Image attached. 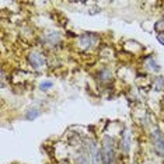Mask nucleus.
Instances as JSON below:
<instances>
[{
	"label": "nucleus",
	"mask_w": 164,
	"mask_h": 164,
	"mask_svg": "<svg viewBox=\"0 0 164 164\" xmlns=\"http://www.w3.org/2000/svg\"><path fill=\"white\" fill-rule=\"evenodd\" d=\"M39 111H38L37 108H32V109H30V111H28V112L25 114V118H27V119L28 121H32V119H35V118H38V116H39Z\"/></svg>",
	"instance_id": "obj_7"
},
{
	"label": "nucleus",
	"mask_w": 164,
	"mask_h": 164,
	"mask_svg": "<svg viewBox=\"0 0 164 164\" xmlns=\"http://www.w3.org/2000/svg\"><path fill=\"white\" fill-rule=\"evenodd\" d=\"M151 140H153V147L154 151L158 156H161L164 158V136L160 131H154L151 135Z\"/></svg>",
	"instance_id": "obj_2"
},
{
	"label": "nucleus",
	"mask_w": 164,
	"mask_h": 164,
	"mask_svg": "<svg viewBox=\"0 0 164 164\" xmlns=\"http://www.w3.org/2000/svg\"><path fill=\"white\" fill-rule=\"evenodd\" d=\"M52 86H53V83H52V82H44V83H41L39 88H41L42 91H46V90H49Z\"/></svg>",
	"instance_id": "obj_12"
},
{
	"label": "nucleus",
	"mask_w": 164,
	"mask_h": 164,
	"mask_svg": "<svg viewBox=\"0 0 164 164\" xmlns=\"http://www.w3.org/2000/svg\"><path fill=\"white\" fill-rule=\"evenodd\" d=\"M129 146H131V133H129V131H125L124 139H122V149H124V151H129Z\"/></svg>",
	"instance_id": "obj_5"
},
{
	"label": "nucleus",
	"mask_w": 164,
	"mask_h": 164,
	"mask_svg": "<svg viewBox=\"0 0 164 164\" xmlns=\"http://www.w3.org/2000/svg\"><path fill=\"white\" fill-rule=\"evenodd\" d=\"M157 41L161 45H164V37H163V35H157Z\"/></svg>",
	"instance_id": "obj_14"
},
{
	"label": "nucleus",
	"mask_w": 164,
	"mask_h": 164,
	"mask_svg": "<svg viewBox=\"0 0 164 164\" xmlns=\"http://www.w3.org/2000/svg\"><path fill=\"white\" fill-rule=\"evenodd\" d=\"M80 42H82L83 48H88V46L91 45V42H93V37H91V34H84V35H82Z\"/></svg>",
	"instance_id": "obj_6"
},
{
	"label": "nucleus",
	"mask_w": 164,
	"mask_h": 164,
	"mask_svg": "<svg viewBox=\"0 0 164 164\" xmlns=\"http://www.w3.org/2000/svg\"><path fill=\"white\" fill-rule=\"evenodd\" d=\"M76 163L77 164H90L88 163V157L86 154H79V156L76 157Z\"/></svg>",
	"instance_id": "obj_10"
},
{
	"label": "nucleus",
	"mask_w": 164,
	"mask_h": 164,
	"mask_svg": "<svg viewBox=\"0 0 164 164\" xmlns=\"http://www.w3.org/2000/svg\"><path fill=\"white\" fill-rule=\"evenodd\" d=\"M48 39H49L50 44H58L60 38H59V34H50L49 37H48Z\"/></svg>",
	"instance_id": "obj_11"
},
{
	"label": "nucleus",
	"mask_w": 164,
	"mask_h": 164,
	"mask_svg": "<svg viewBox=\"0 0 164 164\" xmlns=\"http://www.w3.org/2000/svg\"><path fill=\"white\" fill-rule=\"evenodd\" d=\"M146 63L149 65V67L151 70H154V72H160V66L157 65V62H154V59L153 58H147L146 59Z\"/></svg>",
	"instance_id": "obj_8"
},
{
	"label": "nucleus",
	"mask_w": 164,
	"mask_h": 164,
	"mask_svg": "<svg viewBox=\"0 0 164 164\" xmlns=\"http://www.w3.org/2000/svg\"><path fill=\"white\" fill-rule=\"evenodd\" d=\"M112 139L105 136L104 138V146L101 149V154H102V163L104 164H114V147H112Z\"/></svg>",
	"instance_id": "obj_1"
},
{
	"label": "nucleus",
	"mask_w": 164,
	"mask_h": 164,
	"mask_svg": "<svg viewBox=\"0 0 164 164\" xmlns=\"http://www.w3.org/2000/svg\"><path fill=\"white\" fill-rule=\"evenodd\" d=\"M156 30H164V18L160 20L157 24H156Z\"/></svg>",
	"instance_id": "obj_13"
},
{
	"label": "nucleus",
	"mask_w": 164,
	"mask_h": 164,
	"mask_svg": "<svg viewBox=\"0 0 164 164\" xmlns=\"http://www.w3.org/2000/svg\"><path fill=\"white\" fill-rule=\"evenodd\" d=\"M28 60L31 63V66L34 67L35 70H41L44 69L45 66H46V62H45V59L42 55H39L37 52H32L28 55Z\"/></svg>",
	"instance_id": "obj_3"
},
{
	"label": "nucleus",
	"mask_w": 164,
	"mask_h": 164,
	"mask_svg": "<svg viewBox=\"0 0 164 164\" xmlns=\"http://www.w3.org/2000/svg\"><path fill=\"white\" fill-rule=\"evenodd\" d=\"M154 90H164V79L163 77H158L154 82Z\"/></svg>",
	"instance_id": "obj_9"
},
{
	"label": "nucleus",
	"mask_w": 164,
	"mask_h": 164,
	"mask_svg": "<svg viewBox=\"0 0 164 164\" xmlns=\"http://www.w3.org/2000/svg\"><path fill=\"white\" fill-rule=\"evenodd\" d=\"M90 151H91V157H93V163L94 164H100L102 160V154H101L100 149L97 147V143L94 140H90Z\"/></svg>",
	"instance_id": "obj_4"
}]
</instances>
